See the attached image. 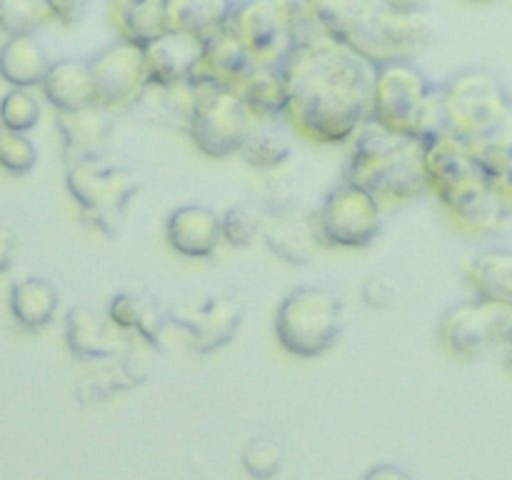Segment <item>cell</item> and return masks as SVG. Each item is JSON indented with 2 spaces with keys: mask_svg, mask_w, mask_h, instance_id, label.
<instances>
[{
  "mask_svg": "<svg viewBox=\"0 0 512 480\" xmlns=\"http://www.w3.org/2000/svg\"><path fill=\"white\" fill-rule=\"evenodd\" d=\"M108 18L120 38L148 45L168 30L165 0H108Z\"/></svg>",
  "mask_w": 512,
  "mask_h": 480,
  "instance_id": "cb8c5ba5",
  "label": "cell"
},
{
  "mask_svg": "<svg viewBox=\"0 0 512 480\" xmlns=\"http://www.w3.org/2000/svg\"><path fill=\"white\" fill-rule=\"evenodd\" d=\"M383 208L368 188L343 178L310 218L315 238L330 248H368L383 230Z\"/></svg>",
  "mask_w": 512,
  "mask_h": 480,
  "instance_id": "ba28073f",
  "label": "cell"
},
{
  "mask_svg": "<svg viewBox=\"0 0 512 480\" xmlns=\"http://www.w3.org/2000/svg\"><path fill=\"white\" fill-rule=\"evenodd\" d=\"M370 118L395 133L420 140L448 130L443 93L415 60L375 65Z\"/></svg>",
  "mask_w": 512,
  "mask_h": 480,
  "instance_id": "3957f363",
  "label": "cell"
},
{
  "mask_svg": "<svg viewBox=\"0 0 512 480\" xmlns=\"http://www.w3.org/2000/svg\"><path fill=\"white\" fill-rule=\"evenodd\" d=\"M258 120H278L288 115V78L283 65H258L235 88Z\"/></svg>",
  "mask_w": 512,
  "mask_h": 480,
  "instance_id": "603a6c76",
  "label": "cell"
},
{
  "mask_svg": "<svg viewBox=\"0 0 512 480\" xmlns=\"http://www.w3.org/2000/svg\"><path fill=\"white\" fill-rule=\"evenodd\" d=\"M38 163V148L23 130L0 125V168L13 175H25Z\"/></svg>",
  "mask_w": 512,
  "mask_h": 480,
  "instance_id": "d6a6232c",
  "label": "cell"
},
{
  "mask_svg": "<svg viewBox=\"0 0 512 480\" xmlns=\"http://www.w3.org/2000/svg\"><path fill=\"white\" fill-rule=\"evenodd\" d=\"M380 5L393 10H405V13H425L430 0H378Z\"/></svg>",
  "mask_w": 512,
  "mask_h": 480,
  "instance_id": "60d3db41",
  "label": "cell"
},
{
  "mask_svg": "<svg viewBox=\"0 0 512 480\" xmlns=\"http://www.w3.org/2000/svg\"><path fill=\"white\" fill-rule=\"evenodd\" d=\"M345 180L368 188L385 208L410 203L428 190L423 140L395 133L368 118L353 138L345 163Z\"/></svg>",
  "mask_w": 512,
  "mask_h": 480,
  "instance_id": "7a4b0ae2",
  "label": "cell"
},
{
  "mask_svg": "<svg viewBox=\"0 0 512 480\" xmlns=\"http://www.w3.org/2000/svg\"><path fill=\"white\" fill-rule=\"evenodd\" d=\"M50 60L48 50L43 48L35 33H15L0 48V75L15 88H35L43 85L48 75Z\"/></svg>",
  "mask_w": 512,
  "mask_h": 480,
  "instance_id": "44dd1931",
  "label": "cell"
},
{
  "mask_svg": "<svg viewBox=\"0 0 512 480\" xmlns=\"http://www.w3.org/2000/svg\"><path fill=\"white\" fill-rule=\"evenodd\" d=\"M430 40H433V28L423 13L385 8L375 0L368 18L355 30L348 45L373 65H385L398 60H418Z\"/></svg>",
  "mask_w": 512,
  "mask_h": 480,
  "instance_id": "30bf717a",
  "label": "cell"
},
{
  "mask_svg": "<svg viewBox=\"0 0 512 480\" xmlns=\"http://www.w3.org/2000/svg\"><path fill=\"white\" fill-rule=\"evenodd\" d=\"M133 333L120 330L108 313L90 308V305H73L65 315V343L75 358L85 363L113 358L128 348Z\"/></svg>",
  "mask_w": 512,
  "mask_h": 480,
  "instance_id": "9a60e30c",
  "label": "cell"
},
{
  "mask_svg": "<svg viewBox=\"0 0 512 480\" xmlns=\"http://www.w3.org/2000/svg\"><path fill=\"white\" fill-rule=\"evenodd\" d=\"M225 28L260 65H280L295 45L323 35L310 20L305 0H233Z\"/></svg>",
  "mask_w": 512,
  "mask_h": 480,
  "instance_id": "277c9868",
  "label": "cell"
},
{
  "mask_svg": "<svg viewBox=\"0 0 512 480\" xmlns=\"http://www.w3.org/2000/svg\"><path fill=\"white\" fill-rule=\"evenodd\" d=\"M173 325V315L163 308L155 298H143L140 303V315H138V325H135V333L150 343L153 348H158L163 343L165 330Z\"/></svg>",
  "mask_w": 512,
  "mask_h": 480,
  "instance_id": "d590c367",
  "label": "cell"
},
{
  "mask_svg": "<svg viewBox=\"0 0 512 480\" xmlns=\"http://www.w3.org/2000/svg\"><path fill=\"white\" fill-rule=\"evenodd\" d=\"M88 63L93 70L95 98L113 113L138 105L150 90L145 45L118 35V40L100 48Z\"/></svg>",
  "mask_w": 512,
  "mask_h": 480,
  "instance_id": "4fadbf2b",
  "label": "cell"
},
{
  "mask_svg": "<svg viewBox=\"0 0 512 480\" xmlns=\"http://www.w3.org/2000/svg\"><path fill=\"white\" fill-rule=\"evenodd\" d=\"M230 8L233 0H165V23L168 30L205 40L223 28Z\"/></svg>",
  "mask_w": 512,
  "mask_h": 480,
  "instance_id": "d4e9b609",
  "label": "cell"
},
{
  "mask_svg": "<svg viewBox=\"0 0 512 480\" xmlns=\"http://www.w3.org/2000/svg\"><path fill=\"white\" fill-rule=\"evenodd\" d=\"M470 3H490V0H470Z\"/></svg>",
  "mask_w": 512,
  "mask_h": 480,
  "instance_id": "f6af8a7d",
  "label": "cell"
},
{
  "mask_svg": "<svg viewBox=\"0 0 512 480\" xmlns=\"http://www.w3.org/2000/svg\"><path fill=\"white\" fill-rule=\"evenodd\" d=\"M58 133L63 140V153L68 163L88 158H103L108 140L113 135V110L100 103L85 108L58 110Z\"/></svg>",
  "mask_w": 512,
  "mask_h": 480,
  "instance_id": "ac0fdd59",
  "label": "cell"
},
{
  "mask_svg": "<svg viewBox=\"0 0 512 480\" xmlns=\"http://www.w3.org/2000/svg\"><path fill=\"white\" fill-rule=\"evenodd\" d=\"M360 295H363V303L373 310H385L395 303L398 298V288L390 278L385 275H370L365 278L363 288H360Z\"/></svg>",
  "mask_w": 512,
  "mask_h": 480,
  "instance_id": "74e56055",
  "label": "cell"
},
{
  "mask_svg": "<svg viewBox=\"0 0 512 480\" xmlns=\"http://www.w3.org/2000/svg\"><path fill=\"white\" fill-rule=\"evenodd\" d=\"M200 50H203V40L188 33H178V30H165L160 38L145 45L150 88H168V85L190 80Z\"/></svg>",
  "mask_w": 512,
  "mask_h": 480,
  "instance_id": "d6986e66",
  "label": "cell"
},
{
  "mask_svg": "<svg viewBox=\"0 0 512 480\" xmlns=\"http://www.w3.org/2000/svg\"><path fill=\"white\" fill-rule=\"evenodd\" d=\"M195 88V105L185 128L193 145L210 158L238 155L260 120L235 88L200 83Z\"/></svg>",
  "mask_w": 512,
  "mask_h": 480,
  "instance_id": "52a82bcc",
  "label": "cell"
},
{
  "mask_svg": "<svg viewBox=\"0 0 512 480\" xmlns=\"http://www.w3.org/2000/svg\"><path fill=\"white\" fill-rule=\"evenodd\" d=\"M345 308L335 290L323 285H300L280 300L273 333L280 348L295 358H320L343 333Z\"/></svg>",
  "mask_w": 512,
  "mask_h": 480,
  "instance_id": "5b68a950",
  "label": "cell"
},
{
  "mask_svg": "<svg viewBox=\"0 0 512 480\" xmlns=\"http://www.w3.org/2000/svg\"><path fill=\"white\" fill-rule=\"evenodd\" d=\"M243 323V308L230 295H213L200 305L173 315V325L188 338L195 353H215L225 348Z\"/></svg>",
  "mask_w": 512,
  "mask_h": 480,
  "instance_id": "5bb4252c",
  "label": "cell"
},
{
  "mask_svg": "<svg viewBox=\"0 0 512 480\" xmlns=\"http://www.w3.org/2000/svg\"><path fill=\"white\" fill-rule=\"evenodd\" d=\"M53 15L58 23L63 25H75L83 20L85 10H88V0H48Z\"/></svg>",
  "mask_w": 512,
  "mask_h": 480,
  "instance_id": "f35d334b",
  "label": "cell"
},
{
  "mask_svg": "<svg viewBox=\"0 0 512 480\" xmlns=\"http://www.w3.org/2000/svg\"><path fill=\"white\" fill-rule=\"evenodd\" d=\"M140 303L143 298L133 293H118L113 295L108 305V318L118 325L120 330L125 333H135V325H138V315H140Z\"/></svg>",
  "mask_w": 512,
  "mask_h": 480,
  "instance_id": "8d00e7d4",
  "label": "cell"
},
{
  "mask_svg": "<svg viewBox=\"0 0 512 480\" xmlns=\"http://www.w3.org/2000/svg\"><path fill=\"white\" fill-rule=\"evenodd\" d=\"M40 88H43L45 100L55 110H75L98 103L93 70H90L88 60H58V63L50 65Z\"/></svg>",
  "mask_w": 512,
  "mask_h": 480,
  "instance_id": "7402d4cb",
  "label": "cell"
},
{
  "mask_svg": "<svg viewBox=\"0 0 512 480\" xmlns=\"http://www.w3.org/2000/svg\"><path fill=\"white\" fill-rule=\"evenodd\" d=\"M365 478L368 480H408L410 473L408 470L400 468V465L383 463V465H375V468H370L368 473H365Z\"/></svg>",
  "mask_w": 512,
  "mask_h": 480,
  "instance_id": "ab89813d",
  "label": "cell"
},
{
  "mask_svg": "<svg viewBox=\"0 0 512 480\" xmlns=\"http://www.w3.org/2000/svg\"><path fill=\"white\" fill-rule=\"evenodd\" d=\"M440 93L448 130L463 140H475L512 115L508 93L488 70H463L453 75Z\"/></svg>",
  "mask_w": 512,
  "mask_h": 480,
  "instance_id": "9c48e42d",
  "label": "cell"
},
{
  "mask_svg": "<svg viewBox=\"0 0 512 480\" xmlns=\"http://www.w3.org/2000/svg\"><path fill=\"white\" fill-rule=\"evenodd\" d=\"M240 463H243L245 473L253 478L268 480L280 473L283 468V450L278 443L268 438H253L245 443L243 453H240Z\"/></svg>",
  "mask_w": 512,
  "mask_h": 480,
  "instance_id": "e575fe53",
  "label": "cell"
},
{
  "mask_svg": "<svg viewBox=\"0 0 512 480\" xmlns=\"http://www.w3.org/2000/svg\"><path fill=\"white\" fill-rule=\"evenodd\" d=\"M423 165L428 190H433L445 210L458 208L493 185L475 163L468 140L450 130L423 140Z\"/></svg>",
  "mask_w": 512,
  "mask_h": 480,
  "instance_id": "8fae6325",
  "label": "cell"
},
{
  "mask_svg": "<svg viewBox=\"0 0 512 480\" xmlns=\"http://www.w3.org/2000/svg\"><path fill=\"white\" fill-rule=\"evenodd\" d=\"M65 185L80 205L85 223L113 235L120 228L130 200L140 190L138 175L123 165H108L100 158L68 163Z\"/></svg>",
  "mask_w": 512,
  "mask_h": 480,
  "instance_id": "8992f818",
  "label": "cell"
},
{
  "mask_svg": "<svg viewBox=\"0 0 512 480\" xmlns=\"http://www.w3.org/2000/svg\"><path fill=\"white\" fill-rule=\"evenodd\" d=\"M375 0H305L310 20L328 38L348 43L368 18Z\"/></svg>",
  "mask_w": 512,
  "mask_h": 480,
  "instance_id": "83f0119b",
  "label": "cell"
},
{
  "mask_svg": "<svg viewBox=\"0 0 512 480\" xmlns=\"http://www.w3.org/2000/svg\"><path fill=\"white\" fill-rule=\"evenodd\" d=\"M512 330V305L478 298L458 303L443 315L438 325V340L445 353L460 360L483 355L490 345L505 343Z\"/></svg>",
  "mask_w": 512,
  "mask_h": 480,
  "instance_id": "7c38bea8",
  "label": "cell"
},
{
  "mask_svg": "<svg viewBox=\"0 0 512 480\" xmlns=\"http://www.w3.org/2000/svg\"><path fill=\"white\" fill-rule=\"evenodd\" d=\"M40 120V103L30 88H15L8 90L0 100V125L13 130H33Z\"/></svg>",
  "mask_w": 512,
  "mask_h": 480,
  "instance_id": "836d02e7",
  "label": "cell"
},
{
  "mask_svg": "<svg viewBox=\"0 0 512 480\" xmlns=\"http://www.w3.org/2000/svg\"><path fill=\"white\" fill-rule=\"evenodd\" d=\"M268 208L255 203H235L223 213V240L233 248H250L263 240Z\"/></svg>",
  "mask_w": 512,
  "mask_h": 480,
  "instance_id": "f546056e",
  "label": "cell"
},
{
  "mask_svg": "<svg viewBox=\"0 0 512 480\" xmlns=\"http://www.w3.org/2000/svg\"><path fill=\"white\" fill-rule=\"evenodd\" d=\"M505 365L512 370V330L508 338H505Z\"/></svg>",
  "mask_w": 512,
  "mask_h": 480,
  "instance_id": "ee69618b",
  "label": "cell"
},
{
  "mask_svg": "<svg viewBox=\"0 0 512 480\" xmlns=\"http://www.w3.org/2000/svg\"><path fill=\"white\" fill-rule=\"evenodd\" d=\"M493 185H495V190L500 193V198L505 200V205L512 208V163L498 175V178L493 180Z\"/></svg>",
  "mask_w": 512,
  "mask_h": 480,
  "instance_id": "b9f144b4",
  "label": "cell"
},
{
  "mask_svg": "<svg viewBox=\"0 0 512 480\" xmlns=\"http://www.w3.org/2000/svg\"><path fill=\"white\" fill-rule=\"evenodd\" d=\"M53 20L48 0H0V30L8 35L35 33Z\"/></svg>",
  "mask_w": 512,
  "mask_h": 480,
  "instance_id": "1f68e13d",
  "label": "cell"
},
{
  "mask_svg": "<svg viewBox=\"0 0 512 480\" xmlns=\"http://www.w3.org/2000/svg\"><path fill=\"white\" fill-rule=\"evenodd\" d=\"M265 245L290 265H308L313 260V248L318 243L313 220H303L295 213V205L280 210H268V223L263 233Z\"/></svg>",
  "mask_w": 512,
  "mask_h": 480,
  "instance_id": "ffe728a7",
  "label": "cell"
},
{
  "mask_svg": "<svg viewBox=\"0 0 512 480\" xmlns=\"http://www.w3.org/2000/svg\"><path fill=\"white\" fill-rule=\"evenodd\" d=\"M58 290L43 278H23L10 288V310L23 328L40 330L58 313Z\"/></svg>",
  "mask_w": 512,
  "mask_h": 480,
  "instance_id": "4316f807",
  "label": "cell"
},
{
  "mask_svg": "<svg viewBox=\"0 0 512 480\" xmlns=\"http://www.w3.org/2000/svg\"><path fill=\"white\" fill-rule=\"evenodd\" d=\"M258 65L255 55L223 25L218 33L203 40V50L190 75V83L238 88Z\"/></svg>",
  "mask_w": 512,
  "mask_h": 480,
  "instance_id": "2e32d148",
  "label": "cell"
},
{
  "mask_svg": "<svg viewBox=\"0 0 512 480\" xmlns=\"http://www.w3.org/2000/svg\"><path fill=\"white\" fill-rule=\"evenodd\" d=\"M468 143L480 170L490 180H495L512 163V115L508 120H503L498 128L488 130V133L478 135Z\"/></svg>",
  "mask_w": 512,
  "mask_h": 480,
  "instance_id": "4dcf8cb0",
  "label": "cell"
},
{
  "mask_svg": "<svg viewBox=\"0 0 512 480\" xmlns=\"http://www.w3.org/2000/svg\"><path fill=\"white\" fill-rule=\"evenodd\" d=\"M470 288L478 298L512 305V250L490 248L475 255L465 268Z\"/></svg>",
  "mask_w": 512,
  "mask_h": 480,
  "instance_id": "484cf974",
  "label": "cell"
},
{
  "mask_svg": "<svg viewBox=\"0 0 512 480\" xmlns=\"http://www.w3.org/2000/svg\"><path fill=\"white\" fill-rule=\"evenodd\" d=\"M293 153V138L278 125H255L250 138L240 148V158L260 173H270L285 165V160Z\"/></svg>",
  "mask_w": 512,
  "mask_h": 480,
  "instance_id": "f1b7e54d",
  "label": "cell"
},
{
  "mask_svg": "<svg viewBox=\"0 0 512 480\" xmlns=\"http://www.w3.org/2000/svg\"><path fill=\"white\" fill-rule=\"evenodd\" d=\"M288 78L290 128L305 140L340 145L370 118L375 65L348 43L315 35L283 60Z\"/></svg>",
  "mask_w": 512,
  "mask_h": 480,
  "instance_id": "6da1fadb",
  "label": "cell"
},
{
  "mask_svg": "<svg viewBox=\"0 0 512 480\" xmlns=\"http://www.w3.org/2000/svg\"><path fill=\"white\" fill-rule=\"evenodd\" d=\"M13 260V235L0 225V273L10 265Z\"/></svg>",
  "mask_w": 512,
  "mask_h": 480,
  "instance_id": "7bdbcfd3",
  "label": "cell"
},
{
  "mask_svg": "<svg viewBox=\"0 0 512 480\" xmlns=\"http://www.w3.org/2000/svg\"><path fill=\"white\" fill-rule=\"evenodd\" d=\"M165 240L183 258H210L220 248V243H225L223 213L198 203L180 205L168 215Z\"/></svg>",
  "mask_w": 512,
  "mask_h": 480,
  "instance_id": "e0dca14e",
  "label": "cell"
}]
</instances>
